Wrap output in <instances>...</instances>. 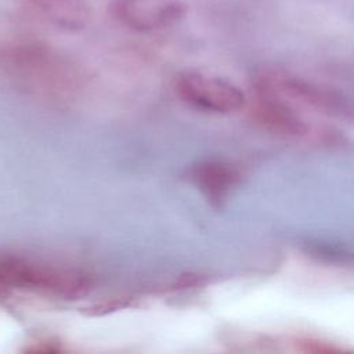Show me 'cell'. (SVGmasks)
I'll return each instance as SVG.
<instances>
[{"instance_id": "6da1fadb", "label": "cell", "mask_w": 354, "mask_h": 354, "mask_svg": "<svg viewBox=\"0 0 354 354\" xmlns=\"http://www.w3.org/2000/svg\"><path fill=\"white\" fill-rule=\"evenodd\" d=\"M0 69L18 88L51 102L71 100L82 84L80 69L69 57L37 41L1 47Z\"/></svg>"}, {"instance_id": "5b68a950", "label": "cell", "mask_w": 354, "mask_h": 354, "mask_svg": "<svg viewBox=\"0 0 354 354\" xmlns=\"http://www.w3.org/2000/svg\"><path fill=\"white\" fill-rule=\"evenodd\" d=\"M108 11L115 21L131 30L153 32L180 22L188 6L184 0H112Z\"/></svg>"}, {"instance_id": "52a82bcc", "label": "cell", "mask_w": 354, "mask_h": 354, "mask_svg": "<svg viewBox=\"0 0 354 354\" xmlns=\"http://www.w3.org/2000/svg\"><path fill=\"white\" fill-rule=\"evenodd\" d=\"M22 10L29 18L65 32H79L91 18L88 0H24Z\"/></svg>"}, {"instance_id": "ba28073f", "label": "cell", "mask_w": 354, "mask_h": 354, "mask_svg": "<svg viewBox=\"0 0 354 354\" xmlns=\"http://www.w3.org/2000/svg\"><path fill=\"white\" fill-rule=\"evenodd\" d=\"M189 178L213 206H221L231 191L239 185L242 171L232 162L206 159L191 167Z\"/></svg>"}, {"instance_id": "9c48e42d", "label": "cell", "mask_w": 354, "mask_h": 354, "mask_svg": "<svg viewBox=\"0 0 354 354\" xmlns=\"http://www.w3.org/2000/svg\"><path fill=\"white\" fill-rule=\"evenodd\" d=\"M283 343H289L295 351L300 353H337L342 350L329 340L304 333L288 336V339Z\"/></svg>"}, {"instance_id": "3957f363", "label": "cell", "mask_w": 354, "mask_h": 354, "mask_svg": "<svg viewBox=\"0 0 354 354\" xmlns=\"http://www.w3.org/2000/svg\"><path fill=\"white\" fill-rule=\"evenodd\" d=\"M254 88L282 98L297 111H313L330 118H348L351 111L344 97L336 91L304 80L281 69H266L254 79Z\"/></svg>"}, {"instance_id": "277c9868", "label": "cell", "mask_w": 354, "mask_h": 354, "mask_svg": "<svg viewBox=\"0 0 354 354\" xmlns=\"http://www.w3.org/2000/svg\"><path fill=\"white\" fill-rule=\"evenodd\" d=\"M174 90L184 102L213 113H232L246 102L243 91L232 82L196 71L180 73Z\"/></svg>"}, {"instance_id": "30bf717a", "label": "cell", "mask_w": 354, "mask_h": 354, "mask_svg": "<svg viewBox=\"0 0 354 354\" xmlns=\"http://www.w3.org/2000/svg\"><path fill=\"white\" fill-rule=\"evenodd\" d=\"M29 351H61V343L57 340H51V339H44V340H37L35 343H32V347L28 348Z\"/></svg>"}, {"instance_id": "8992f818", "label": "cell", "mask_w": 354, "mask_h": 354, "mask_svg": "<svg viewBox=\"0 0 354 354\" xmlns=\"http://www.w3.org/2000/svg\"><path fill=\"white\" fill-rule=\"evenodd\" d=\"M254 94L252 118L263 129L285 137H306L311 133L303 113L290 104L266 90L254 88Z\"/></svg>"}, {"instance_id": "7a4b0ae2", "label": "cell", "mask_w": 354, "mask_h": 354, "mask_svg": "<svg viewBox=\"0 0 354 354\" xmlns=\"http://www.w3.org/2000/svg\"><path fill=\"white\" fill-rule=\"evenodd\" d=\"M90 286L91 278L79 270L22 256H0V297L18 290L72 300L86 295Z\"/></svg>"}]
</instances>
